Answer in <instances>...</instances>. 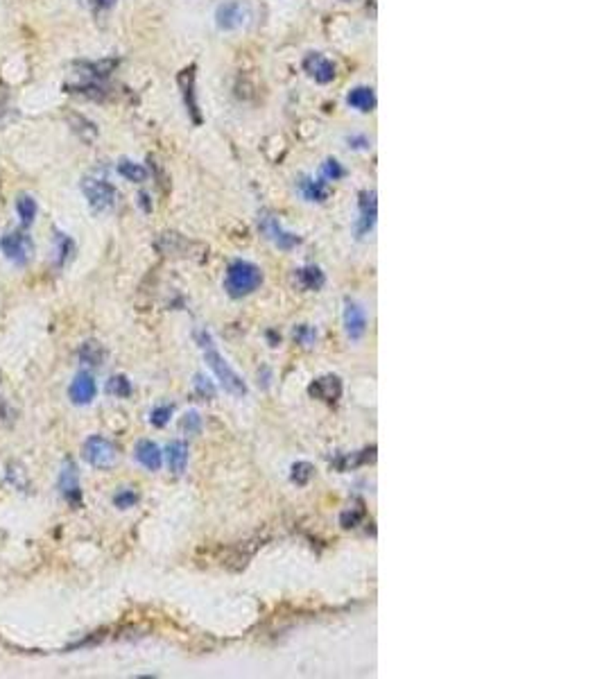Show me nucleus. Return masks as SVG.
<instances>
[{"mask_svg":"<svg viewBox=\"0 0 604 679\" xmlns=\"http://www.w3.org/2000/svg\"><path fill=\"white\" fill-rule=\"evenodd\" d=\"M104 358H107V351H104V347L100 342L89 340V342H84L80 347V360L84 362V365L100 367L104 362Z\"/></svg>","mask_w":604,"mask_h":679,"instance_id":"6ab92c4d","label":"nucleus"},{"mask_svg":"<svg viewBox=\"0 0 604 679\" xmlns=\"http://www.w3.org/2000/svg\"><path fill=\"white\" fill-rule=\"evenodd\" d=\"M166 460H168L170 471L175 476H181L186 471V464H188V446L181 442V439L170 442L166 448Z\"/></svg>","mask_w":604,"mask_h":679,"instance_id":"2eb2a0df","label":"nucleus"},{"mask_svg":"<svg viewBox=\"0 0 604 679\" xmlns=\"http://www.w3.org/2000/svg\"><path fill=\"white\" fill-rule=\"evenodd\" d=\"M344 329L351 340H360L367 333V310L356 299L344 301Z\"/></svg>","mask_w":604,"mask_h":679,"instance_id":"6e6552de","label":"nucleus"},{"mask_svg":"<svg viewBox=\"0 0 604 679\" xmlns=\"http://www.w3.org/2000/svg\"><path fill=\"white\" fill-rule=\"evenodd\" d=\"M181 430L188 435H199V430H201V417L199 413H195V410H190V413H186L184 417H181Z\"/></svg>","mask_w":604,"mask_h":679,"instance_id":"c85d7f7f","label":"nucleus"},{"mask_svg":"<svg viewBox=\"0 0 604 679\" xmlns=\"http://www.w3.org/2000/svg\"><path fill=\"white\" fill-rule=\"evenodd\" d=\"M303 69L315 82H319V84H329L335 78V64L331 59H326V57L319 52H312L305 57Z\"/></svg>","mask_w":604,"mask_h":679,"instance_id":"9b49d317","label":"nucleus"},{"mask_svg":"<svg viewBox=\"0 0 604 679\" xmlns=\"http://www.w3.org/2000/svg\"><path fill=\"white\" fill-rule=\"evenodd\" d=\"M296 283L301 285L303 290H319L322 285L326 283V276L319 267L308 265V267H301V270H296Z\"/></svg>","mask_w":604,"mask_h":679,"instance_id":"a211bd4d","label":"nucleus"},{"mask_svg":"<svg viewBox=\"0 0 604 679\" xmlns=\"http://www.w3.org/2000/svg\"><path fill=\"white\" fill-rule=\"evenodd\" d=\"M247 18H249V9L240 0H231V3L220 5L215 12V23L220 30H238V27H243L247 23Z\"/></svg>","mask_w":604,"mask_h":679,"instance_id":"0eeeda50","label":"nucleus"},{"mask_svg":"<svg viewBox=\"0 0 604 679\" xmlns=\"http://www.w3.org/2000/svg\"><path fill=\"white\" fill-rule=\"evenodd\" d=\"M258 227H261V231L265 234L267 241H270L272 245H276L283 252H290V250H294V247L301 243V238L290 234V231H285L283 224L279 222V217H274L272 213H261Z\"/></svg>","mask_w":604,"mask_h":679,"instance_id":"423d86ee","label":"nucleus"},{"mask_svg":"<svg viewBox=\"0 0 604 679\" xmlns=\"http://www.w3.org/2000/svg\"><path fill=\"white\" fill-rule=\"evenodd\" d=\"M7 480L12 483L16 489H30V478H27L25 469L16 462L7 464Z\"/></svg>","mask_w":604,"mask_h":679,"instance_id":"393cba45","label":"nucleus"},{"mask_svg":"<svg viewBox=\"0 0 604 679\" xmlns=\"http://www.w3.org/2000/svg\"><path fill=\"white\" fill-rule=\"evenodd\" d=\"M195 385H197V392H199L201 396H208V399L215 396L213 385H210L208 380H204V376H195Z\"/></svg>","mask_w":604,"mask_h":679,"instance_id":"72a5a7b5","label":"nucleus"},{"mask_svg":"<svg viewBox=\"0 0 604 679\" xmlns=\"http://www.w3.org/2000/svg\"><path fill=\"white\" fill-rule=\"evenodd\" d=\"M179 86H181V93H184V102H186L188 111L193 113V120L199 122V107H197V100H195V69L181 71Z\"/></svg>","mask_w":604,"mask_h":679,"instance_id":"dca6fc26","label":"nucleus"},{"mask_svg":"<svg viewBox=\"0 0 604 679\" xmlns=\"http://www.w3.org/2000/svg\"><path fill=\"white\" fill-rule=\"evenodd\" d=\"M136 460L148 469V471H159L163 462L161 448L152 439H141L136 444Z\"/></svg>","mask_w":604,"mask_h":679,"instance_id":"ddd939ff","label":"nucleus"},{"mask_svg":"<svg viewBox=\"0 0 604 679\" xmlns=\"http://www.w3.org/2000/svg\"><path fill=\"white\" fill-rule=\"evenodd\" d=\"M59 492L64 494V499L69 501L71 505H78L82 503V489H80V473H78V466H75L73 460H66L62 466V473H59Z\"/></svg>","mask_w":604,"mask_h":679,"instance_id":"1a4fd4ad","label":"nucleus"},{"mask_svg":"<svg viewBox=\"0 0 604 679\" xmlns=\"http://www.w3.org/2000/svg\"><path fill=\"white\" fill-rule=\"evenodd\" d=\"M113 3H116V0H93V5L98 9H109V7H113Z\"/></svg>","mask_w":604,"mask_h":679,"instance_id":"f704fd0d","label":"nucleus"},{"mask_svg":"<svg viewBox=\"0 0 604 679\" xmlns=\"http://www.w3.org/2000/svg\"><path fill=\"white\" fill-rule=\"evenodd\" d=\"M299 186H301L303 197L308 199V202H326V197H329V188H326L324 181L303 177Z\"/></svg>","mask_w":604,"mask_h":679,"instance_id":"aec40b11","label":"nucleus"},{"mask_svg":"<svg viewBox=\"0 0 604 679\" xmlns=\"http://www.w3.org/2000/svg\"><path fill=\"white\" fill-rule=\"evenodd\" d=\"M118 172L127 181H134V184H143V181L148 179V170L143 168L141 164H136V161H129V159H122L120 161V164H118Z\"/></svg>","mask_w":604,"mask_h":679,"instance_id":"4be33fe9","label":"nucleus"},{"mask_svg":"<svg viewBox=\"0 0 604 679\" xmlns=\"http://www.w3.org/2000/svg\"><path fill=\"white\" fill-rule=\"evenodd\" d=\"M138 199H141V206L145 208V211H152V206H150V197H148L145 193H141V197H138Z\"/></svg>","mask_w":604,"mask_h":679,"instance_id":"c9c22d12","label":"nucleus"},{"mask_svg":"<svg viewBox=\"0 0 604 679\" xmlns=\"http://www.w3.org/2000/svg\"><path fill=\"white\" fill-rule=\"evenodd\" d=\"M373 224H376V195L373 193H360V222H358V234L367 236Z\"/></svg>","mask_w":604,"mask_h":679,"instance_id":"4468645a","label":"nucleus"},{"mask_svg":"<svg viewBox=\"0 0 604 679\" xmlns=\"http://www.w3.org/2000/svg\"><path fill=\"white\" fill-rule=\"evenodd\" d=\"M82 457L95 469H111L118 462V448L102 435H91L82 446Z\"/></svg>","mask_w":604,"mask_h":679,"instance_id":"7ed1b4c3","label":"nucleus"},{"mask_svg":"<svg viewBox=\"0 0 604 679\" xmlns=\"http://www.w3.org/2000/svg\"><path fill=\"white\" fill-rule=\"evenodd\" d=\"M197 344H199L201 353H204V360H206L208 369L215 374L220 385H222L231 396H238V399L247 396V392H249L247 383L243 380V376L238 374L231 365H229V360L222 356V353H220L213 336H210L206 329L197 331Z\"/></svg>","mask_w":604,"mask_h":679,"instance_id":"f257e3e1","label":"nucleus"},{"mask_svg":"<svg viewBox=\"0 0 604 679\" xmlns=\"http://www.w3.org/2000/svg\"><path fill=\"white\" fill-rule=\"evenodd\" d=\"M107 392L111 396H116V399H127L131 394V383L127 376H122V374H116V376H111L109 383H107Z\"/></svg>","mask_w":604,"mask_h":679,"instance_id":"b1692460","label":"nucleus"},{"mask_svg":"<svg viewBox=\"0 0 604 679\" xmlns=\"http://www.w3.org/2000/svg\"><path fill=\"white\" fill-rule=\"evenodd\" d=\"M312 473H315V469H312L310 462H294L290 478H292V483H296V485H308Z\"/></svg>","mask_w":604,"mask_h":679,"instance_id":"a878e982","label":"nucleus"},{"mask_svg":"<svg viewBox=\"0 0 604 679\" xmlns=\"http://www.w3.org/2000/svg\"><path fill=\"white\" fill-rule=\"evenodd\" d=\"M170 417H172V406H159L150 413V422H152V426L163 428L170 422Z\"/></svg>","mask_w":604,"mask_h":679,"instance_id":"7c9ffc66","label":"nucleus"},{"mask_svg":"<svg viewBox=\"0 0 604 679\" xmlns=\"http://www.w3.org/2000/svg\"><path fill=\"white\" fill-rule=\"evenodd\" d=\"M98 394V385H95V378L89 371H80L78 376L73 378L71 387H69V396L75 406H89L91 401Z\"/></svg>","mask_w":604,"mask_h":679,"instance_id":"9d476101","label":"nucleus"},{"mask_svg":"<svg viewBox=\"0 0 604 679\" xmlns=\"http://www.w3.org/2000/svg\"><path fill=\"white\" fill-rule=\"evenodd\" d=\"M75 252V243L66 234H57V254H59V265H64Z\"/></svg>","mask_w":604,"mask_h":679,"instance_id":"bb28decb","label":"nucleus"},{"mask_svg":"<svg viewBox=\"0 0 604 679\" xmlns=\"http://www.w3.org/2000/svg\"><path fill=\"white\" fill-rule=\"evenodd\" d=\"M294 340L303 344V347H310V344L317 340V333H315V329H310L308 324H301V327L294 329Z\"/></svg>","mask_w":604,"mask_h":679,"instance_id":"2f4dec72","label":"nucleus"},{"mask_svg":"<svg viewBox=\"0 0 604 679\" xmlns=\"http://www.w3.org/2000/svg\"><path fill=\"white\" fill-rule=\"evenodd\" d=\"M308 392L315 399L333 403V401H338L340 394H342V380L338 376H322V378H317L312 383V385L308 387Z\"/></svg>","mask_w":604,"mask_h":679,"instance_id":"f8f14e48","label":"nucleus"},{"mask_svg":"<svg viewBox=\"0 0 604 679\" xmlns=\"http://www.w3.org/2000/svg\"><path fill=\"white\" fill-rule=\"evenodd\" d=\"M69 122H71L73 131L78 134L84 143H93L95 136H98V127H95L91 120H86L84 116H80V113H73V116H69Z\"/></svg>","mask_w":604,"mask_h":679,"instance_id":"412c9836","label":"nucleus"},{"mask_svg":"<svg viewBox=\"0 0 604 679\" xmlns=\"http://www.w3.org/2000/svg\"><path fill=\"white\" fill-rule=\"evenodd\" d=\"M360 519H362V510H347V512H342L340 523H342V528H356Z\"/></svg>","mask_w":604,"mask_h":679,"instance_id":"473e14b6","label":"nucleus"},{"mask_svg":"<svg viewBox=\"0 0 604 679\" xmlns=\"http://www.w3.org/2000/svg\"><path fill=\"white\" fill-rule=\"evenodd\" d=\"M136 503H138V494L134 489H120L116 496H113V505H116L118 510H129Z\"/></svg>","mask_w":604,"mask_h":679,"instance_id":"cd10ccee","label":"nucleus"},{"mask_svg":"<svg viewBox=\"0 0 604 679\" xmlns=\"http://www.w3.org/2000/svg\"><path fill=\"white\" fill-rule=\"evenodd\" d=\"M322 175L329 179V181H338V179H342L344 175H347V170L342 168V164H340L338 159H329L322 166Z\"/></svg>","mask_w":604,"mask_h":679,"instance_id":"c756f323","label":"nucleus"},{"mask_svg":"<svg viewBox=\"0 0 604 679\" xmlns=\"http://www.w3.org/2000/svg\"><path fill=\"white\" fill-rule=\"evenodd\" d=\"M263 283V272L261 267L249 263V261H233L226 270V279H224V290L229 297L233 299H243L254 294Z\"/></svg>","mask_w":604,"mask_h":679,"instance_id":"f03ea898","label":"nucleus"},{"mask_svg":"<svg viewBox=\"0 0 604 679\" xmlns=\"http://www.w3.org/2000/svg\"><path fill=\"white\" fill-rule=\"evenodd\" d=\"M347 102H349V107L367 113L376 107V95H373V89H369V86H356V89L349 93Z\"/></svg>","mask_w":604,"mask_h":679,"instance_id":"f3484780","label":"nucleus"},{"mask_svg":"<svg viewBox=\"0 0 604 679\" xmlns=\"http://www.w3.org/2000/svg\"><path fill=\"white\" fill-rule=\"evenodd\" d=\"M16 211H18V217H21L23 227H30L34 222V217H36V202H34V197H30V195H18L16 197Z\"/></svg>","mask_w":604,"mask_h":679,"instance_id":"5701e85b","label":"nucleus"},{"mask_svg":"<svg viewBox=\"0 0 604 679\" xmlns=\"http://www.w3.org/2000/svg\"><path fill=\"white\" fill-rule=\"evenodd\" d=\"M82 193L84 197L89 199V204L93 211H111L113 204H116L118 193L116 188H113L109 181L98 179V177H84L82 179Z\"/></svg>","mask_w":604,"mask_h":679,"instance_id":"20e7f679","label":"nucleus"},{"mask_svg":"<svg viewBox=\"0 0 604 679\" xmlns=\"http://www.w3.org/2000/svg\"><path fill=\"white\" fill-rule=\"evenodd\" d=\"M0 250L16 265H27V261L32 258L34 252V243L32 238L25 231H9L0 238Z\"/></svg>","mask_w":604,"mask_h":679,"instance_id":"39448f33","label":"nucleus"}]
</instances>
